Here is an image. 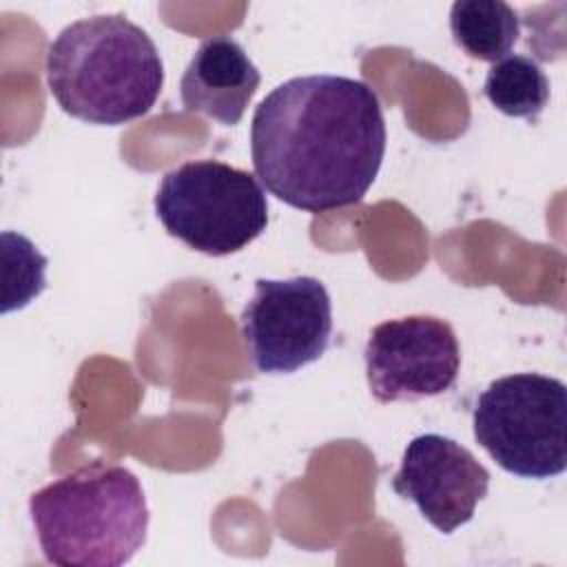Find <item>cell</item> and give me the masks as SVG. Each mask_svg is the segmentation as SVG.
Wrapping results in <instances>:
<instances>
[{
	"mask_svg": "<svg viewBox=\"0 0 567 567\" xmlns=\"http://www.w3.org/2000/svg\"><path fill=\"white\" fill-rule=\"evenodd\" d=\"M239 323L252 365L266 374H290L328 350L330 295L317 277L308 275L257 279Z\"/></svg>",
	"mask_w": 567,
	"mask_h": 567,
	"instance_id": "obj_6",
	"label": "cell"
},
{
	"mask_svg": "<svg viewBox=\"0 0 567 567\" xmlns=\"http://www.w3.org/2000/svg\"><path fill=\"white\" fill-rule=\"evenodd\" d=\"M450 31L470 58L498 62L516 44L520 22L503 0H458L450 9Z\"/></svg>",
	"mask_w": 567,
	"mask_h": 567,
	"instance_id": "obj_10",
	"label": "cell"
},
{
	"mask_svg": "<svg viewBox=\"0 0 567 567\" xmlns=\"http://www.w3.org/2000/svg\"><path fill=\"white\" fill-rule=\"evenodd\" d=\"M153 206L171 237L210 257L239 252L268 226V199L257 177L219 159L168 171Z\"/></svg>",
	"mask_w": 567,
	"mask_h": 567,
	"instance_id": "obj_4",
	"label": "cell"
},
{
	"mask_svg": "<svg viewBox=\"0 0 567 567\" xmlns=\"http://www.w3.org/2000/svg\"><path fill=\"white\" fill-rule=\"evenodd\" d=\"M259 82L261 75L244 47L228 35H213L197 47L182 75V104L190 113L235 126Z\"/></svg>",
	"mask_w": 567,
	"mask_h": 567,
	"instance_id": "obj_9",
	"label": "cell"
},
{
	"mask_svg": "<svg viewBox=\"0 0 567 567\" xmlns=\"http://www.w3.org/2000/svg\"><path fill=\"white\" fill-rule=\"evenodd\" d=\"M474 439L505 472L551 478L567 467V388L518 372L492 381L476 399Z\"/></svg>",
	"mask_w": 567,
	"mask_h": 567,
	"instance_id": "obj_5",
	"label": "cell"
},
{
	"mask_svg": "<svg viewBox=\"0 0 567 567\" xmlns=\"http://www.w3.org/2000/svg\"><path fill=\"white\" fill-rule=\"evenodd\" d=\"M363 359L377 401H416L443 394L454 385L461 370V346L447 321L410 315L374 326Z\"/></svg>",
	"mask_w": 567,
	"mask_h": 567,
	"instance_id": "obj_7",
	"label": "cell"
},
{
	"mask_svg": "<svg viewBox=\"0 0 567 567\" xmlns=\"http://www.w3.org/2000/svg\"><path fill=\"white\" fill-rule=\"evenodd\" d=\"M379 95L346 75H299L255 109L250 155L259 182L284 204L323 213L363 199L385 155Z\"/></svg>",
	"mask_w": 567,
	"mask_h": 567,
	"instance_id": "obj_1",
	"label": "cell"
},
{
	"mask_svg": "<svg viewBox=\"0 0 567 567\" xmlns=\"http://www.w3.org/2000/svg\"><path fill=\"white\" fill-rule=\"evenodd\" d=\"M483 93L509 117H536L549 102V80L529 55H507L487 71Z\"/></svg>",
	"mask_w": 567,
	"mask_h": 567,
	"instance_id": "obj_11",
	"label": "cell"
},
{
	"mask_svg": "<svg viewBox=\"0 0 567 567\" xmlns=\"http://www.w3.org/2000/svg\"><path fill=\"white\" fill-rule=\"evenodd\" d=\"M47 84L71 117L117 126L153 109L164 64L151 35L126 16H91L66 24L49 44Z\"/></svg>",
	"mask_w": 567,
	"mask_h": 567,
	"instance_id": "obj_2",
	"label": "cell"
},
{
	"mask_svg": "<svg viewBox=\"0 0 567 567\" xmlns=\"http://www.w3.org/2000/svg\"><path fill=\"white\" fill-rule=\"evenodd\" d=\"M392 489L412 501L432 527L452 534L474 518L487 496L489 472L461 443L421 434L408 443Z\"/></svg>",
	"mask_w": 567,
	"mask_h": 567,
	"instance_id": "obj_8",
	"label": "cell"
},
{
	"mask_svg": "<svg viewBox=\"0 0 567 567\" xmlns=\"http://www.w3.org/2000/svg\"><path fill=\"white\" fill-rule=\"evenodd\" d=\"M44 558L60 567H120L146 543L148 505L137 476L122 465H91L29 498Z\"/></svg>",
	"mask_w": 567,
	"mask_h": 567,
	"instance_id": "obj_3",
	"label": "cell"
}]
</instances>
